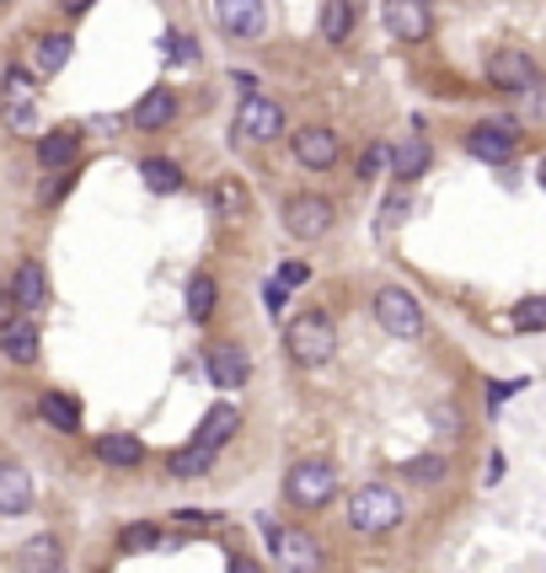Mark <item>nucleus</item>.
<instances>
[{"mask_svg": "<svg viewBox=\"0 0 546 573\" xmlns=\"http://www.w3.org/2000/svg\"><path fill=\"white\" fill-rule=\"evenodd\" d=\"M16 573H59V541L54 536H33L16 552Z\"/></svg>", "mask_w": 546, "mask_h": 573, "instance_id": "nucleus-17", "label": "nucleus"}, {"mask_svg": "<svg viewBox=\"0 0 546 573\" xmlns=\"http://www.w3.org/2000/svg\"><path fill=\"white\" fill-rule=\"evenodd\" d=\"M171 520H182V526H193V531H204V526H214L220 515H204V509H182V515H171Z\"/></svg>", "mask_w": 546, "mask_h": 573, "instance_id": "nucleus-37", "label": "nucleus"}, {"mask_svg": "<svg viewBox=\"0 0 546 573\" xmlns=\"http://www.w3.org/2000/svg\"><path fill=\"white\" fill-rule=\"evenodd\" d=\"M214 300H220L214 279H210V274H193V279H188V317H193V322H210Z\"/></svg>", "mask_w": 546, "mask_h": 573, "instance_id": "nucleus-28", "label": "nucleus"}, {"mask_svg": "<svg viewBox=\"0 0 546 573\" xmlns=\"http://www.w3.org/2000/svg\"><path fill=\"white\" fill-rule=\"evenodd\" d=\"M140 177H145V188H151V194H177V188H182V166L161 162V156L140 162Z\"/></svg>", "mask_w": 546, "mask_h": 573, "instance_id": "nucleus-26", "label": "nucleus"}, {"mask_svg": "<svg viewBox=\"0 0 546 573\" xmlns=\"http://www.w3.org/2000/svg\"><path fill=\"white\" fill-rule=\"evenodd\" d=\"M348 27H354V0H327V11H322V38L343 43Z\"/></svg>", "mask_w": 546, "mask_h": 573, "instance_id": "nucleus-29", "label": "nucleus"}, {"mask_svg": "<svg viewBox=\"0 0 546 573\" xmlns=\"http://www.w3.org/2000/svg\"><path fill=\"white\" fill-rule=\"evenodd\" d=\"M156 541H161V531H156L151 520H140V526H129V531L119 536V547H124V552H151Z\"/></svg>", "mask_w": 546, "mask_h": 573, "instance_id": "nucleus-30", "label": "nucleus"}, {"mask_svg": "<svg viewBox=\"0 0 546 573\" xmlns=\"http://www.w3.org/2000/svg\"><path fill=\"white\" fill-rule=\"evenodd\" d=\"M376 322L391 332V338H419V332H423V311H419V300H413L408 289L386 285L376 295Z\"/></svg>", "mask_w": 546, "mask_h": 573, "instance_id": "nucleus-5", "label": "nucleus"}, {"mask_svg": "<svg viewBox=\"0 0 546 573\" xmlns=\"http://www.w3.org/2000/svg\"><path fill=\"white\" fill-rule=\"evenodd\" d=\"M242 429V412L231 408V403H220V408H210V418H204V429H199V445H210V451H220L231 434Z\"/></svg>", "mask_w": 546, "mask_h": 573, "instance_id": "nucleus-24", "label": "nucleus"}, {"mask_svg": "<svg viewBox=\"0 0 546 573\" xmlns=\"http://www.w3.org/2000/svg\"><path fill=\"white\" fill-rule=\"evenodd\" d=\"M402 214H408V199H391V205H386V220H380V225H397Z\"/></svg>", "mask_w": 546, "mask_h": 573, "instance_id": "nucleus-40", "label": "nucleus"}, {"mask_svg": "<svg viewBox=\"0 0 546 573\" xmlns=\"http://www.w3.org/2000/svg\"><path fill=\"white\" fill-rule=\"evenodd\" d=\"M231 134H236V140H247V145H268V140H279V134H285V108H279V102H268V97H247V102L236 108Z\"/></svg>", "mask_w": 546, "mask_h": 573, "instance_id": "nucleus-4", "label": "nucleus"}, {"mask_svg": "<svg viewBox=\"0 0 546 573\" xmlns=\"http://www.w3.org/2000/svg\"><path fill=\"white\" fill-rule=\"evenodd\" d=\"M33 509V477L16 461H0V515H27Z\"/></svg>", "mask_w": 546, "mask_h": 573, "instance_id": "nucleus-14", "label": "nucleus"}, {"mask_svg": "<svg viewBox=\"0 0 546 573\" xmlns=\"http://www.w3.org/2000/svg\"><path fill=\"white\" fill-rule=\"evenodd\" d=\"M386 27L402 43H423L434 33V11L428 0H386Z\"/></svg>", "mask_w": 546, "mask_h": 573, "instance_id": "nucleus-10", "label": "nucleus"}, {"mask_svg": "<svg viewBox=\"0 0 546 573\" xmlns=\"http://www.w3.org/2000/svg\"><path fill=\"white\" fill-rule=\"evenodd\" d=\"M214 455L220 451H210V445H182V451H171L167 455V472L171 477H210V466H214Z\"/></svg>", "mask_w": 546, "mask_h": 573, "instance_id": "nucleus-21", "label": "nucleus"}, {"mask_svg": "<svg viewBox=\"0 0 546 573\" xmlns=\"http://www.w3.org/2000/svg\"><path fill=\"white\" fill-rule=\"evenodd\" d=\"M348 526L359 536H386L402 526V498L397 488H386V483H365V488L348 498Z\"/></svg>", "mask_w": 546, "mask_h": 573, "instance_id": "nucleus-1", "label": "nucleus"}, {"mask_svg": "<svg viewBox=\"0 0 546 573\" xmlns=\"http://www.w3.org/2000/svg\"><path fill=\"white\" fill-rule=\"evenodd\" d=\"M70 65V33H48V38H38V48H33V70L38 76H59Z\"/></svg>", "mask_w": 546, "mask_h": 573, "instance_id": "nucleus-23", "label": "nucleus"}, {"mask_svg": "<svg viewBox=\"0 0 546 573\" xmlns=\"http://www.w3.org/2000/svg\"><path fill=\"white\" fill-rule=\"evenodd\" d=\"M0 349H5L11 365H33L38 360V328L33 322H11V328L0 332Z\"/></svg>", "mask_w": 546, "mask_h": 573, "instance_id": "nucleus-19", "label": "nucleus"}, {"mask_svg": "<svg viewBox=\"0 0 546 573\" xmlns=\"http://www.w3.org/2000/svg\"><path fill=\"white\" fill-rule=\"evenodd\" d=\"M391 166V151L386 145H365V156H359V177H380Z\"/></svg>", "mask_w": 546, "mask_h": 573, "instance_id": "nucleus-35", "label": "nucleus"}, {"mask_svg": "<svg viewBox=\"0 0 546 573\" xmlns=\"http://www.w3.org/2000/svg\"><path fill=\"white\" fill-rule=\"evenodd\" d=\"M488 81L499 86V91H525V86L536 81V65H531L525 48H499L488 59Z\"/></svg>", "mask_w": 546, "mask_h": 573, "instance_id": "nucleus-12", "label": "nucleus"}, {"mask_svg": "<svg viewBox=\"0 0 546 573\" xmlns=\"http://www.w3.org/2000/svg\"><path fill=\"white\" fill-rule=\"evenodd\" d=\"M214 209H220V220L236 225V220L253 214V199H247V188H242L236 177H220V183H214Z\"/></svg>", "mask_w": 546, "mask_h": 573, "instance_id": "nucleus-22", "label": "nucleus"}, {"mask_svg": "<svg viewBox=\"0 0 546 573\" xmlns=\"http://www.w3.org/2000/svg\"><path fill=\"white\" fill-rule=\"evenodd\" d=\"M402 472H408L413 483H439V477H445V461H439V455H419V461H408Z\"/></svg>", "mask_w": 546, "mask_h": 573, "instance_id": "nucleus-33", "label": "nucleus"}, {"mask_svg": "<svg viewBox=\"0 0 546 573\" xmlns=\"http://www.w3.org/2000/svg\"><path fill=\"white\" fill-rule=\"evenodd\" d=\"M59 5H65V11H70V16H81L86 5H97V0H59Z\"/></svg>", "mask_w": 546, "mask_h": 573, "instance_id": "nucleus-43", "label": "nucleus"}, {"mask_svg": "<svg viewBox=\"0 0 546 573\" xmlns=\"http://www.w3.org/2000/svg\"><path fill=\"white\" fill-rule=\"evenodd\" d=\"M337 493V472L327 461H294L290 472H285V498H290L294 509H322L327 498Z\"/></svg>", "mask_w": 546, "mask_h": 573, "instance_id": "nucleus-3", "label": "nucleus"}, {"mask_svg": "<svg viewBox=\"0 0 546 573\" xmlns=\"http://www.w3.org/2000/svg\"><path fill=\"white\" fill-rule=\"evenodd\" d=\"M171 54H177V59H193V43L182 38V33H171Z\"/></svg>", "mask_w": 546, "mask_h": 573, "instance_id": "nucleus-41", "label": "nucleus"}, {"mask_svg": "<svg viewBox=\"0 0 546 573\" xmlns=\"http://www.w3.org/2000/svg\"><path fill=\"white\" fill-rule=\"evenodd\" d=\"M97 455H102L108 466H140V461H145V445H140L134 434H102V440H97Z\"/></svg>", "mask_w": 546, "mask_h": 573, "instance_id": "nucleus-25", "label": "nucleus"}, {"mask_svg": "<svg viewBox=\"0 0 546 573\" xmlns=\"http://www.w3.org/2000/svg\"><path fill=\"white\" fill-rule=\"evenodd\" d=\"M285 349H290L294 365H327L337 349V328L322 317V311H305L285 328Z\"/></svg>", "mask_w": 546, "mask_h": 573, "instance_id": "nucleus-2", "label": "nucleus"}, {"mask_svg": "<svg viewBox=\"0 0 546 573\" xmlns=\"http://www.w3.org/2000/svg\"><path fill=\"white\" fill-rule=\"evenodd\" d=\"M520 386H525V381H499V386H488V403L499 408V403H504V397H514Z\"/></svg>", "mask_w": 546, "mask_h": 573, "instance_id": "nucleus-39", "label": "nucleus"}, {"mask_svg": "<svg viewBox=\"0 0 546 573\" xmlns=\"http://www.w3.org/2000/svg\"><path fill=\"white\" fill-rule=\"evenodd\" d=\"M337 134L327 129V123H311V129H300L294 134V162L311 166V172H327V166H337Z\"/></svg>", "mask_w": 546, "mask_h": 573, "instance_id": "nucleus-11", "label": "nucleus"}, {"mask_svg": "<svg viewBox=\"0 0 546 573\" xmlns=\"http://www.w3.org/2000/svg\"><path fill=\"white\" fill-rule=\"evenodd\" d=\"M5 97H11V102H33V97H38V91H33V76H27V70H5Z\"/></svg>", "mask_w": 546, "mask_h": 573, "instance_id": "nucleus-34", "label": "nucleus"}, {"mask_svg": "<svg viewBox=\"0 0 546 573\" xmlns=\"http://www.w3.org/2000/svg\"><path fill=\"white\" fill-rule=\"evenodd\" d=\"M76 156H81V129H48L38 140V162L54 172H65Z\"/></svg>", "mask_w": 546, "mask_h": 573, "instance_id": "nucleus-15", "label": "nucleus"}, {"mask_svg": "<svg viewBox=\"0 0 546 573\" xmlns=\"http://www.w3.org/2000/svg\"><path fill=\"white\" fill-rule=\"evenodd\" d=\"M43 295H48L43 268H38V263H22V268H16V279H11V300H16V311H38Z\"/></svg>", "mask_w": 546, "mask_h": 573, "instance_id": "nucleus-18", "label": "nucleus"}, {"mask_svg": "<svg viewBox=\"0 0 546 573\" xmlns=\"http://www.w3.org/2000/svg\"><path fill=\"white\" fill-rule=\"evenodd\" d=\"M428 140L423 134H413V140H402L397 151H391V177H402V183H413V177H423L428 172Z\"/></svg>", "mask_w": 546, "mask_h": 573, "instance_id": "nucleus-16", "label": "nucleus"}, {"mask_svg": "<svg viewBox=\"0 0 546 573\" xmlns=\"http://www.w3.org/2000/svg\"><path fill=\"white\" fill-rule=\"evenodd\" d=\"M542 188H546V162H542Z\"/></svg>", "mask_w": 546, "mask_h": 573, "instance_id": "nucleus-44", "label": "nucleus"}, {"mask_svg": "<svg viewBox=\"0 0 546 573\" xmlns=\"http://www.w3.org/2000/svg\"><path fill=\"white\" fill-rule=\"evenodd\" d=\"M38 412L54 423V429H65V434H76V429H81V408H76L70 397H59V392H48V397L38 403Z\"/></svg>", "mask_w": 546, "mask_h": 573, "instance_id": "nucleus-27", "label": "nucleus"}, {"mask_svg": "<svg viewBox=\"0 0 546 573\" xmlns=\"http://www.w3.org/2000/svg\"><path fill=\"white\" fill-rule=\"evenodd\" d=\"M204 370H210V381L220 386V392L247 386V354H242L236 343H214L210 354H204Z\"/></svg>", "mask_w": 546, "mask_h": 573, "instance_id": "nucleus-13", "label": "nucleus"}, {"mask_svg": "<svg viewBox=\"0 0 546 573\" xmlns=\"http://www.w3.org/2000/svg\"><path fill=\"white\" fill-rule=\"evenodd\" d=\"M16 322V300H11V285H0V332Z\"/></svg>", "mask_w": 546, "mask_h": 573, "instance_id": "nucleus-38", "label": "nucleus"}, {"mask_svg": "<svg viewBox=\"0 0 546 573\" xmlns=\"http://www.w3.org/2000/svg\"><path fill=\"white\" fill-rule=\"evenodd\" d=\"M327 225H333V205H327L322 194H294L290 205H285V231L300 236V242L327 236Z\"/></svg>", "mask_w": 546, "mask_h": 573, "instance_id": "nucleus-6", "label": "nucleus"}, {"mask_svg": "<svg viewBox=\"0 0 546 573\" xmlns=\"http://www.w3.org/2000/svg\"><path fill=\"white\" fill-rule=\"evenodd\" d=\"M514 145H520V129H514L509 119L477 123V129L466 134V151H471V156H482V162H509V156H514Z\"/></svg>", "mask_w": 546, "mask_h": 573, "instance_id": "nucleus-9", "label": "nucleus"}, {"mask_svg": "<svg viewBox=\"0 0 546 573\" xmlns=\"http://www.w3.org/2000/svg\"><path fill=\"white\" fill-rule=\"evenodd\" d=\"M231 573H263L253 558H231Z\"/></svg>", "mask_w": 546, "mask_h": 573, "instance_id": "nucleus-42", "label": "nucleus"}, {"mask_svg": "<svg viewBox=\"0 0 546 573\" xmlns=\"http://www.w3.org/2000/svg\"><path fill=\"white\" fill-rule=\"evenodd\" d=\"M171 119H177V97H171L167 86H161V91H145L140 108H134V123H140V129H167Z\"/></svg>", "mask_w": 546, "mask_h": 573, "instance_id": "nucleus-20", "label": "nucleus"}, {"mask_svg": "<svg viewBox=\"0 0 546 573\" xmlns=\"http://www.w3.org/2000/svg\"><path fill=\"white\" fill-rule=\"evenodd\" d=\"M268 541H274V552H279V563L290 573H316L322 569V547L311 541V531H279V526H263Z\"/></svg>", "mask_w": 546, "mask_h": 573, "instance_id": "nucleus-7", "label": "nucleus"}, {"mask_svg": "<svg viewBox=\"0 0 546 573\" xmlns=\"http://www.w3.org/2000/svg\"><path fill=\"white\" fill-rule=\"evenodd\" d=\"M5 123H11L16 134H38V113H33V102H11V97H5Z\"/></svg>", "mask_w": 546, "mask_h": 573, "instance_id": "nucleus-32", "label": "nucleus"}, {"mask_svg": "<svg viewBox=\"0 0 546 573\" xmlns=\"http://www.w3.org/2000/svg\"><path fill=\"white\" fill-rule=\"evenodd\" d=\"M214 22H220L231 38H263L268 5H263V0H214Z\"/></svg>", "mask_w": 546, "mask_h": 573, "instance_id": "nucleus-8", "label": "nucleus"}, {"mask_svg": "<svg viewBox=\"0 0 546 573\" xmlns=\"http://www.w3.org/2000/svg\"><path fill=\"white\" fill-rule=\"evenodd\" d=\"M305 279H311V268H305V263H285V274H279V289L305 285Z\"/></svg>", "mask_w": 546, "mask_h": 573, "instance_id": "nucleus-36", "label": "nucleus"}, {"mask_svg": "<svg viewBox=\"0 0 546 573\" xmlns=\"http://www.w3.org/2000/svg\"><path fill=\"white\" fill-rule=\"evenodd\" d=\"M514 328H520V332H542V328H546V295L525 300V306L514 311Z\"/></svg>", "mask_w": 546, "mask_h": 573, "instance_id": "nucleus-31", "label": "nucleus"}]
</instances>
